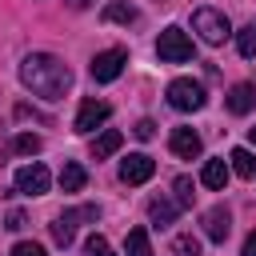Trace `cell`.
<instances>
[{"mask_svg":"<svg viewBox=\"0 0 256 256\" xmlns=\"http://www.w3.org/2000/svg\"><path fill=\"white\" fill-rule=\"evenodd\" d=\"M48 184H52V176H48L44 164H24V168H16V192H24V196H44Z\"/></svg>","mask_w":256,"mask_h":256,"instance_id":"cell-7","label":"cell"},{"mask_svg":"<svg viewBox=\"0 0 256 256\" xmlns=\"http://www.w3.org/2000/svg\"><path fill=\"white\" fill-rule=\"evenodd\" d=\"M108 116H112V108H108L104 100H84V104H80V112H76V132H84V136H88V132H96Z\"/></svg>","mask_w":256,"mask_h":256,"instance_id":"cell-10","label":"cell"},{"mask_svg":"<svg viewBox=\"0 0 256 256\" xmlns=\"http://www.w3.org/2000/svg\"><path fill=\"white\" fill-rule=\"evenodd\" d=\"M80 220H100V208H96V204H84V208H72V212H64V216H56V220L48 224V228H52V240L68 248V244L76 240V224H80Z\"/></svg>","mask_w":256,"mask_h":256,"instance_id":"cell-5","label":"cell"},{"mask_svg":"<svg viewBox=\"0 0 256 256\" xmlns=\"http://www.w3.org/2000/svg\"><path fill=\"white\" fill-rule=\"evenodd\" d=\"M168 104H172L176 112H200V108L208 104L204 84H196V80H188V76L172 80V84H168Z\"/></svg>","mask_w":256,"mask_h":256,"instance_id":"cell-4","label":"cell"},{"mask_svg":"<svg viewBox=\"0 0 256 256\" xmlns=\"http://www.w3.org/2000/svg\"><path fill=\"white\" fill-rule=\"evenodd\" d=\"M172 188H176V204H180V208H192V200H196L192 180H188V176H176V184H172Z\"/></svg>","mask_w":256,"mask_h":256,"instance_id":"cell-23","label":"cell"},{"mask_svg":"<svg viewBox=\"0 0 256 256\" xmlns=\"http://www.w3.org/2000/svg\"><path fill=\"white\" fill-rule=\"evenodd\" d=\"M176 216H180V204H176V200H164V196H152V200H148V220H152L156 228L172 224Z\"/></svg>","mask_w":256,"mask_h":256,"instance_id":"cell-13","label":"cell"},{"mask_svg":"<svg viewBox=\"0 0 256 256\" xmlns=\"http://www.w3.org/2000/svg\"><path fill=\"white\" fill-rule=\"evenodd\" d=\"M248 136H252V144H256V128H248Z\"/></svg>","mask_w":256,"mask_h":256,"instance_id":"cell-30","label":"cell"},{"mask_svg":"<svg viewBox=\"0 0 256 256\" xmlns=\"http://www.w3.org/2000/svg\"><path fill=\"white\" fill-rule=\"evenodd\" d=\"M244 256H256V232H248V240H244Z\"/></svg>","mask_w":256,"mask_h":256,"instance_id":"cell-28","label":"cell"},{"mask_svg":"<svg viewBox=\"0 0 256 256\" xmlns=\"http://www.w3.org/2000/svg\"><path fill=\"white\" fill-rule=\"evenodd\" d=\"M172 256H200V240H196L192 232H180V236L172 240Z\"/></svg>","mask_w":256,"mask_h":256,"instance_id":"cell-20","label":"cell"},{"mask_svg":"<svg viewBox=\"0 0 256 256\" xmlns=\"http://www.w3.org/2000/svg\"><path fill=\"white\" fill-rule=\"evenodd\" d=\"M132 136H136V140H152V136H156V124H152V120H136Z\"/></svg>","mask_w":256,"mask_h":256,"instance_id":"cell-25","label":"cell"},{"mask_svg":"<svg viewBox=\"0 0 256 256\" xmlns=\"http://www.w3.org/2000/svg\"><path fill=\"white\" fill-rule=\"evenodd\" d=\"M168 144H172V152H176L180 160H196V156L204 152V144H200V132H192V128H172Z\"/></svg>","mask_w":256,"mask_h":256,"instance_id":"cell-11","label":"cell"},{"mask_svg":"<svg viewBox=\"0 0 256 256\" xmlns=\"http://www.w3.org/2000/svg\"><path fill=\"white\" fill-rule=\"evenodd\" d=\"M88 4H92V0H68V8H76V12H84Z\"/></svg>","mask_w":256,"mask_h":256,"instance_id":"cell-29","label":"cell"},{"mask_svg":"<svg viewBox=\"0 0 256 256\" xmlns=\"http://www.w3.org/2000/svg\"><path fill=\"white\" fill-rule=\"evenodd\" d=\"M84 248H88V256H100V252H108V240H104V236H100V232H92V236H88V244H84Z\"/></svg>","mask_w":256,"mask_h":256,"instance_id":"cell-26","label":"cell"},{"mask_svg":"<svg viewBox=\"0 0 256 256\" xmlns=\"http://www.w3.org/2000/svg\"><path fill=\"white\" fill-rule=\"evenodd\" d=\"M100 256H112V252H100Z\"/></svg>","mask_w":256,"mask_h":256,"instance_id":"cell-31","label":"cell"},{"mask_svg":"<svg viewBox=\"0 0 256 256\" xmlns=\"http://www.w3.org/2000/svg\"><path fill=\"white\" fill-rule=\"evenodd\" d=\"M236 48H240V56H244V60H252V56H256V28H252V24L236 32Z\"/></svg>","mask_w":256,"mask_h":256,"instance_id":"cell-21","label":"cell"},{"mask_svg":"<svg viewBox=\"0 0 256 256\" xmlns=\"http://www.w3.org/2000/svg\"><path fill=\"white\" fill-rule=\"evenodd\" d=\"M256 108V84H232L228 92V112L232 116H248Z\"/></svg>","mask_w":256,"mask_h":256,"instance_id":"cell-12","label":"cell"},{"mask_svg":"<svg viewBox=\"0 0 256 256\" xmlns=\"http://www.w3.org/2000/svg\"><path fill=\"white\" fill-rule=\"evenodd\" d=\"M252 28H256V24H252Z\"/></svg>","mask_w":256,"mask_h":256,"instance_id":"cell-32","label":"cell"},{"mask_svg":"<svg viewBox=\"0 0 256 256\" xmlns=\"http://www.w3.org/2000/svg\"><path fill=\"white\" fill-rule=\"evenodd\" d=\"M120 144H124V136H120L116 128H104V132L92 140V160H104V156H112Z\"/></svg>","mask_w":256,"mask_h":256,"instance_id":"cell-17","label":"cell"},{"mask_svg":"<svg viewBox=\"0 0 256 256\" xmlns=\"http://www.w3.org/2000/svg\"><path fill=\"white\" fill-rule=\"evenodd\" d=\"M84 184H88L84 164H80V160H64V168H60V188H64V192H80Z\"/></svg>","mask_w":256,"mask_h":256,"instance_id":"cell-14","label":"cell"},{"mask_svg":"<svg viewBox=\"0 0 256 256\" xmlns=\"http://www.w3.org/2000/svg\"><path fill=\"white\" fill-rule=\"evenodd\" d=\"M192 36L184 32V28H176V24H168L164 32H160V40H156V56L164 60V64H188L192 60Z\"/></svg>","mask_w":256,"mask_h":256,"instance_id":"cell-2","label":"cell"},{"mask_svg":"<svg viewBox=\"0 0 256 256\" xmlns=\"http://www.w3.org/2000/svg\"><path fill=\"white\" fill-rule=\"evenodd\" d=\"M4 228H8V232H20V228H24V212H20V208H12V212L4 216Z\"/></svg>","mask_w":256,"mask_h":256,"instance_id":"cell-27","label":"cell"},{"mask_svg":"<svg viewBox=\"0 0 256 256\" xmlns=\"http://www.w3.org/2000/svg\"><path fill=\"white\" fill-rule=\"evenodd\" d=\"M200 224H204V236H208L212 244H224V240H228V232H232V212H228L224 204H216V208H208V212H204V220H200Z\"/></svg>","mask_w":256,"mask_h":256,"instance_id":"cell-9","label":"cell"},{"mask_svg":"<svg viewBox=\"0 0 256 256\" xmlns=\"http://www.w3.org/2000/svg\"><path fill=\"white\" fill-rule=\"evenodd\" d=\"M124 64H128V52H124V48H104V52H96V60H92V80H96V84H112V80L124 72Z\"/></svg>","mask_w":256,"mask_h":256,"instance_id":"cell-6","label":"cell"},{"mask_svg":"<svg viewBox=\"0 0 256 256\" xmlns=\"http://www.w3.org/2000/svg\"><path fill=\"white\" fill-rule=\"evenodd\" d=\"M192 28L200 32V40H204V44H224V40L232 36L228 16H224V12H216V8H196V12H192Z\"/></svg>","mask_w":256,"mask_h":256,"instance_id":"cell-3","label":"cell"},{"mask_svg":"<svg viewBox=\"0 0 256 256\" xmlns=\"http://www.w3.org/2000/svg\"><path fill=\"white\" fill-rule=\"evenodd\" d=\"M20 84L40 100H60L72 88V68L52 52H32L20 60Z\"/></svg>","mask_w":256,"mask_h":256,"instance_id":"cell-1","label":"cell"},{"mask_svg":"<svg viewBox=\"0 0 256 256\" xmlns=\"http://www.w3.org/2000/svg\"><path fill=\"white\" fill-rule=\"evenodd\" d=\"M136 16H140V12H136L128 0H112V4L104 8V20H108V24H132Z\"/></svg>","mask_w":256,"mask_h":256,"instance_id":"cell-18","label":"cell"},{"mask_svg":"<svg viewBox=\"0 0 256 256\" xmlns=\"http://www.w3.org/2000/svg\"><path fill=\"white\" fill-rule=\"evenodd\" d=\"M124 256H152V244H148V232H144V228H132V232H128Z\"/></svg>","mask_w":256,"mask_h":256,"instance_id":"cell-19","label":"cell"},{"mask_svg":"<svg viewBox=\"0 0 256 256\" xmlns=\"http://www.w3.org/2000/svg\"><path fill=\"white\" fill-rule=\"evenodd\" d=\"M228 164L224 160H208L204 164V172H200V180H204V188H212V192H224V184H228Z\"/></svg>","mask_w":256,"mask_h":256,"instance_id":"cell-15","label":"cell"},{"mask_svg":"<svg viewBox=\"0 0 256 256\" xmlns=\"http://www.w3.org/2000/svg\"><path fill=\"white\" fill-rule=\"evenodd\" d=\"M12 148H16V152H24V156H36V152L44 148V140H40V136H32V132H24V136H16V140H12Z\"/></svg>","mask_w":256,"mask_h":256,"instance_id":"cell-22","label":"cell"},{"mask_svg":"<svg viewBox=\"0 0 256 256\" xmlns=\"http://www.w3.org/2000/svg\"><path fill=\"white\" fill-rule=\"evenodd\" d=\"M12 256H48V252H44L36 240H20V244L12 248Z\"/></svg>","mask_w":256,"mask_h":256,"instance_id":"cell-24","label":"cell"},{"mask_svg":"<svg viewBox=\"0 0 256 256\" xmlns=\"http://www.w3.org/2000/svg\"><path fill=\"white\" fill-rule=\"evenodd\" d=\"M228 168H232L236 176H244V180H256V156H252L248 148H232V152H228Z\"/></svg>","mask_w":256,"mask_h":256,"instance_id":"cell-16","label":"cell"},{"mask_svg":"<svg viewBox=\"0 0 256 256\" xmlns=\"http://www.w3.org/2000/svg\"><path fill=\"white\" fill-rule=\"evenodd\" d=\"M152 172H156V160L148 152H132L128 160H120V180L124 184H144V180H152Z\"/></svg>","mask_w":256,"mask_h":256,"instance_id":"cell-8","label":"cell"}]
</instances>
